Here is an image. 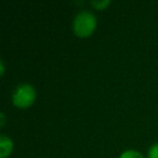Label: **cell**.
<instances>
[{
    "instance_id": "1",
    "label": "cell",
    "mask_w": 158,
    "mask_h": 158,
    "mask_svg": "<svg viewBox=\"0 0 158 158\" xmlns=\"http://www.w3.org/2000/svg\"><path fill=\"white\" fill-rule=\"evenodd\" d=\"M98 26V20L90 11H80L73 22V31L78 38H88L93 35Z\"/></svg>"
},
{
    "instance_id": "2",
    "label": "cell",
    "mask_w": 158,
    "mask_h": 158,
    "mask_svg": "<svg viewBox=\"0 0 158 158\" xmlns=\"http://www.w3.org/2000/svg\"><path fill=\"white\" fill-rule=\"evenodd\" d=\"M36 101V90L31 84H21L12 94V103L15 107L25 110L31 107Z\"/></svg>"
},
{
    "instance_id": "3",
    "label": "cell",
    "mask_w": 158,
    "mask_h": 158,
    "mask_svg": "<svg viewBox=\"0 0 158 158\" xmlns=\"http://www.w3.org/2000/svg\"><path fill=\"white\" fill-rule=\"evenodd\" d=\"M13 141L8 135H0V158H9L13 152Z\"/></svg>"
},
{
    "instance_id": "4",
    "label": "cell",
    "mask_w": 158,
    "mask_h": 158,
    "mask_svg": "<svg viewBox=\"0 0 158 158\" xmlns=\"http://www.w3.org/2000/svg\"><path fill=\"white\" fill-rule=\"evenodd\" d=\"M119 158H145V157L143 156L142 153L135 151V149H128V151H125L123 153H121Z\"/></svg>"
},
{
    "instance_id": "5",
    "label": "cell",
    "mask_w": 158,
    "mask_h": 158,
    "mask_svg": "<svg viewBox=\"0 0 158 158\" xmlns=\"http://www.w3.org/2000/svg\"><path fill=\"white\" fill-rule=\"evenodd\" d=\"M110 0H101V1H91V6H92L93 9L98 10V11H102V10H105L108 8V6L110 5Z\"/></svg>"
},
{
    "instance_id": "6",
    "label": "cell",
    "mask_w": 158,
    "mask_h": 158,
    "mask_svg": "<svg viewBox=\"0 0 158 158\" xmlns=\"http://www.w3.org/2000/svg\"><path fill=\"white\" fill-rule=\"evenodd\" d=\"M147 158H158V142L154 143L148 149Z\"/></svg>"
},
{
    "instance_id": "7",
    "label": "cell",
    "mask_w": 158,
    "mask_h": 158,
    "mask_svg": "<svg viewBox=\"0 0 158 158\" xmlns=\"http://www.w3.org/2000/svg\"><path fill=\"white\" fill-rule=\"evenodd\" d=\"M5 70H6L5 62H3V60H0V75H1V76L5 75Z\"/></svg>"
},
{
    "instance_id": "8",
    "label": "cell",
    "mask_w": 158,
    "mask_h": 158,
    "mask_svg": "<svg viewBox=\"0 0 158 158\" xmlns=\"http://www.w3.org/2000/svg\"><path fill=\"white\" fill-rule=\"evenodd\" d=\"M0 118H1L0 126H1V128H3V127H5V125H6V115H5V113H3V112L0 113Z\"/></svg>"
}]
</instances>
